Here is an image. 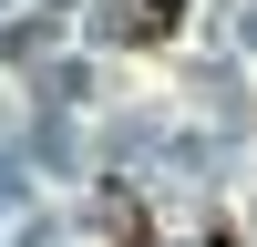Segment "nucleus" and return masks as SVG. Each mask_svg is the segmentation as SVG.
<instances>
[{
	"label": "nucleus",
	"mask_w": 257,
	"mask_h": 247,
	"mask_svg": "<svg viewBox=\"0 0 257 247\" xmlns=\"http://www.w3.org/2000/svg\"><path fill=\"white\" fill-rule=\"evenodd\" d=\"M103 237H113V247H155V216H144L123 185H103Z\"/></svg>",
	"instance_id": "f257e3e1"
},
{
	"label": "nucleus",
	"mask_w": 257,
	"mask_h": 247,
	"mask_svg": "<svg viewBox=\"0 0 257 247\" xmlns=\"http://www.w3.org/2000/svg\"><path fill=\"white\" fill-rule=\"evenodd\" d=\"M175 21H185V0H144V11H134V31H144V41H165Z\"/></svg>",
	"instance_id": "f03ea898"
}]
</instances>
